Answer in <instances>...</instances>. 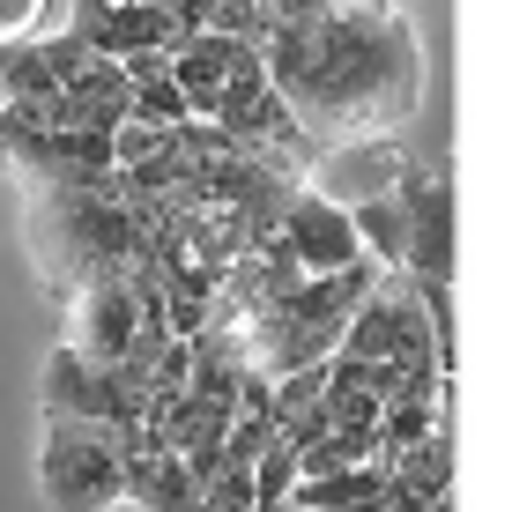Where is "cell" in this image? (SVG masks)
<instances>
[{
  "label": "cell",
  "mask_w": 512,
  "mask_h": 512,
  "mask_svg": "<svg viewBox=\"0 0 512 512\" xmlns=\"http://www.w3.org/2000/svg\"><path fill=\"white\" fill-rule=\"evenodd\" d=\"M260 75L312 149L394 141L423 104V38L394 8H327L260 30Z\"/></svg>",
  "instance_id": "obj_1"
},
{
  "label": "cell",
  "mask_w": 512,
  "mask_h": 512,
  "mask_svg": "<svg viewBox=\"0 0 512 512\" xmlns=\"http://www.w3.org/2000/svg\"><path fill=\"white\" fill-rule=\"evenodd\" d=\"M23 245L45 297H75L104 275L134 268L141 216L119 201V186H23Z\"/></svg>",
  "instance_id": "obj_2"
},
{
  "label": "cell",
  "mask_w": 512,
  "mask_h": 512,
  "mask_svg": "<svg viewBox=\"0 0 512 512\" xmlns=\"http://www.w3.org/2000/svg\"><path fill=\"white\" fill-rule=\"evenodd\" d=\"M38 498L52 512H112V505H127V461H119L112 423L45 416V431H38Z\"/></svg>",
  "instance_id": "obj_3"
},
{
  "label": "cell",
  "mask_w": 512,
  "mask_h": 512,
  "mask_svg": "<svg viewBox=\"0 0 512 512\" xmlns=\"http://www.w3.org/2000/svg\"><path fill=\"white\" fill-rule=\"evenodd\" d=\"M394 201L409 216L394 275L409 290H453V179H446V164H416L409 156L394 179Z\"/></svg>",
  "instance_id": "obj_4"
},
{
  "label": "cell",
  "mask_w": 512,
  "mask_h": 512,
  "mask_svg": "<svg viewBox=\"0 0 512 512\" xmlns=\"http://www.w3.org/2000/svg\"><path fill=\"white\" fill-rule=\"evenodd\" d=\"M38 401H45V416H82V423H112V431L141 423V386L119 364H82L67 342L45 357Z\"/></svg>",
  "instance_id": "obj_5"
},
{
  "label": "cell",
  "mask_w": 512,
  "mask_h": 512,
  "mask_svg": "<svg viewBox=\"0 0 512 512\" xmlns=\"http://www.w3.org/2000/svg\"><path fill=\"white\" fill-rule=\"evenodd\" d=\"M141 305H149V290L134 275H104L90 290H75L67 297V349L82 364H119L141 334Z\"/></svg>",
  "instance_id": "obj_6"
},
{
  "label": "cell",
  "mask_w": 512,
  "mask_h": 512,
  "mask_svg": "<svg viewBox=\"0 0 512 512\" xmlns=\"http://www.w3.org/2000/svg\"><path fill=\"white\" fill-rule=\"evenodd\" d=\"M275 238H282V253L297 260V275H342V268H357V260H364L349 208L327 201V193H312V186L290 193V208H282V231H275Z\"/></svg>",
  "instance_id": "obj_7"
},
{
  "label": "cell",
  "mask_w": 512,
  "mask_h": 512,
  "mask_svg": "<svg viewBox=\"0 0 512 512\" xmlns=\"http://www.w3.org/2000/svg\"><path fill=\"white\" fill-rule=\"evenodd\" d=\"M67 38H82L97 60H141V52H171L186 38V23L171 8H156V0H104V8L75 15Z\"/></svg>",
  "instance_id": "obj_8"
},
{
  "label": "cell",
  "mask_w": 512,
  "mask_h": 512,
  "mask_svg": "<svg viewBox=\"0 0 512 512\" xmlns=\"http://www.w3.org/2000/svg\"><path fill=\"white\" fill-rule=\"evenodd\" d=\"M67 30H75V0H0V52L67 38Z\"/></svg>",
  "instance_id": "obj_9"
},
{
  "label": "cell",
  "mask_w": 512,
  "mask_h": 512,
  "mask_svg": "<svg viewBox=\"0 0 512 512\" xmlns=\"http://www.w3.org/2000/svg\"><path fill=\"white\" fill-rule=\"evenodd\" d=\"M327 8H394V0H327Z\"/></svg>",
  "instance_id": "obj_10"
}]
</instances>
